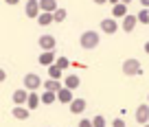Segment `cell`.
<instances>
[{"label":"cell","instance_id":"21","mask_svg":"<svg viewBox=\"0 0 149 127\" xmlns=\"http://www.w3.org/2000/svg\"><path fill=\"white\" fill-rule=\"evenodd\" d=\"M48 77H51V79L61 81V77H64V70H61L59 66H55V64H53V66H48Z\"/></svg>","mask_w":149,"mask_h":127},{"label":"cell","instance_id":"15","mask_svg":"<svg viewBox=\"0 0 149 127\" xmlns=\"http://www.w3.org/2000/svg\"><path fill=\"white\" fill-rule=\"evenodd\" d=\"M74 96H72V90H68V88H61L59 92H57V101H59V103H70V101H72Z\"/></svg>","mask_w":149,"mask_h":127},{"label":"cell","instance_id":"33","mask_svg":"<svg viewBox=\"0 0 149 127\" xmlns=\"http://www.w3.org/2000/svg\"><path fill=\"white\" fill-rule=\"evenodd\" d=\"M145 53H147V55H149V42L145 44Z\"/></svg>","mask_w":149,"mask_h":127},{"label":"cell","instance_id":"18","mask_svg":"<svg viewBox=\"0 0 149 127\" xmlns=\"http://www.w3.org/2000/svg\"><path fill=\"white\" fill-rule=\"evenodd\" d=\"M55 101H57V94L48 92V90H44V94L40 96V103H44V105H51V103H55Z\"/></svg>","mask_w":149,"mask_h":127},{"label":"cell","instance_id":"10","mask_svg":"<svg viewBox=\"0 0 149 127\" xmlns=\"http://www.w3.org/2000/svg\"><path fill=\"white\" fill-rule=\"evenodd\" d=\"M11 99H13V103H15V105H26V99H29V90H24V88L15 90V92L11 94Z\"/></svg>","mask_w":149,"mask_h":127},{"label":"cell","instance_id":"5","mask_svg":"<svg viewBox=\"0 0 149 127\" xmlns=\"http://www.w3.org/2000/svg\"><path fill=\"white\" fill-rule=\"evenodd\" d=\"M37 44H40V48H42V51H55V46H57V40L53 37V35H40Z\"/></svg>","mask_w":149,"mask_h":127},{"label":"cell","instance_id":"26","mask_svg":"<svg viewBox=\"0 0 149 127\" xmlns=\"http://www.w3.org/2000/svg\"><path fill=\"white\" fill-rule=\"evenodd\" d=\"M112 127H127V125H125L123 118H114V121H112Z\"/></svg>","mask_w":149,"mask_h":127},{"label":"cell","instance_id":"19","mask_svg":"<svg viewBox=\"0 0 149 127\" xmlns=\"http://www.w3.org/2000/svg\"><path fill=\"white\" fill-rule=\"evenodd\" d=\"M37 105H40V94H35V90H33V92H29V99H26V108H29V110H35Z\"/></svg>","mask_w":149,"mask_h":127},{"label":"cell","instance_id":"9","mask_svg":"<svg viewBox=\"0 0 149 127\" xmlns=\"http://www.w3.org/2000/svg\"><path fill=\"white\" fill-rule=\"evenodd\" d=\"M55 59H57V57H55V53H53V51H42V55H40V57H37V61H40V64H42V66H53V64H55Z\"/></svg>","mask_w":149,"mask_h":127},{"label":"cell","instance_id":"27","mask_svg":"<svg viewBox=\"0 0 149 127\" xmlns=\"http://www.w3.org/2000/svg\"><path fill=\"white\" fill-rule=\"evenodd\" d=\"M79 127H92V121H90V118H81V121H79Z\"/></svg>","mask_w":149,"mask_h":127},{"label":"cell","instance_id":"23","mask_svg":"<svg viewBox=\"0 0 149 127\" xmlns=\"http://www.w3.org/2000/svg\"><path fill=\"white\" fill-rule=\"evenodd\" d=\"M136 20H138L140 24H149V9H143L136 13Z\"/></svg>","mask_w":149,"mask_h":127},{"label":"cell","instance_id":"14","mask_svg":"<svg viewBox=\"0 0 149 127\" xmlns=\"http://www.w3.org/2000/svg\"><path fill=\"white\" fill-rule=\"evenodd\" d=\"M125 15H127V5L118 2V5H114V7H112V18H114V20H118V18L123 20Z\"/></svg>","mask_w":149,"mask_h":127},{"label":"cell","instance_id":"16","mask_svg":"<svg viewBox=\"0 0 149 127\" xmlns=\"http://www.w3.org/2000/svg\"><path fill=\"white\" fill-rule=\"evenodd\" d=\"M61 83H64V88H68V90H74V88H79V77L77 75H68L66 79H61Z\"/></svg>","mask_w":149,"mask_h":127},{"label":"cell","instance_id":"36","mask_svg":"<svg viewBox=\"0 0 149 127\" xmlns=\"http://www.w3.org/2000/svg\"><path fill=\"white\" fill-rule=\"evenodd\" d=\"M147 103H149V94H147Z\"/></svg>","mask_w":149,"mask_h":127},{"label":"cell","instance_id":"30","mask_svg":"<svg viewBox=\"0 0 149 127\" xmlns=\"http://www.w3.org/2000/svg\"><path fill=\"white\" fill-rule=\"evenodd\" d=\"M140 5H143L145 9H149V0H140Z\"/></svg>","mask_w":149,"mask_h":127},{"label":"cell","instance_id":"17","mask_svg":"<svg viewBox=\"0 0 149 127\" xmlns=\"http://www.w3.org/2000/svg\"><path fill=\"white\" fill-rule=\"evenodd\" d=\"M55 9H57V0H40V11H48V13H53Z\"/></svg>","mask_w":149,"mask_h":127},{"label":"cell","instance_id":"6","mask_svg":"<svg viewBox=\"0 0 149 127\" xmlns=\"http://www.w3.org/2000/svg\"><path fill=\"white\" fill-rule=\"evenodd\" d=\"M101 31H103V33H107V35L116 33V31H118V22H116L114 18H105V20H101Z\"/></svg>","mask_w":149,"mask_h":127},{"label":"cell","instance_id":"11","mask_svg":"<svg viewBox=\"0 0 149 127\" xmlns=\"http://www.w3.org/2000/svg\"><path fill=\"white\" fill-rule=\"evenodd\" d=\"M29 116H31V110H29L26 105H15V108H13V118H18V121H26Z\"/></svg>","mask_w":149,"mask_h":127},{"label":"cell","instance_id":"4","mask_svg":"<svg viewBox=\"0 0 149 127\" xmlns=\"http://www.w3.org/2000/svg\"><path fill=\"white\" fill-rule=\"evenodd\" d=\"M24 13H26V18H35L42 13L40 11V0H26V5H24Z\"/></svg>","mask_w":149,"mask_h":127},{"label":"cell","instance_id":"34","mask_svg":"<svg viewBox=\"0 0 149 127\" xmlns=\"http://www.w3.org/2000/svg\"><path fill=\"white\" fill-rule=\"evenodd\" d=\"M121 2H123V5H130V2H132V0H121Z\"/></svg>","mask_w":149,"mask_h":127},{"label":"cell","instance_id":"1","mask_svg":"<svg viewBox=\"0 0 149 127\" xmlns=\"http://www.w3.org/2000/svg\"><path fill=\"white\" fill-rule=\"evenodd\" d=\"M79 44L84 48H97L99 46V33L97 31H84V33H81V37H79Z\"/></svg>","mask_w":149,"mask_h":127},{"label":"cell","instance_id":"7","mask_svg":"<svg viewBox=\"0 0 149 127\" xmlns=\"http://www.w3.org/2000/svg\"><path fill=\"white\" fill-rule=\"evenodd\" d=\"M147 121H149V103H143V105L136 108V123L145 125Z\"/></svg>","mask_w":149,"mask_h":127},{"label":"cell","instance_id":"28","mask_svg":"<svg viewBox=\"0 0 149 127\" xmlns=\"http://www.w3.org/2000/svg\"><path fill=\"white\" fill-rule=\"evenodd\" d=\"M5 79H7V72L2 70V68H0V83H2V81H5Z\"/></svg>","mask_w":149,"mask_h":127},{"label":"cell","instance_id":"24","mask_svg":"<svg viewBox=\"0 0 149 127\" xmlns=\"http://www.w3.org/2000/svg\"><path fill=\"white\" fill-rule=\"evenodd\" d=\"M92 127H107V123H105V116L97 114V116L92 118Z\"/></svg>","mask_w":149,"mask_h":127},{"label":"cell","instance_id":"22","mask_svg":"<svg viewBox=\"0 0 149 127\" xmlns=\"http://www.w3.org/2000/svg\"><path fill=\"white\" fill-rule=\"evenodd\" d=\"M66 20V9H59L57 7L55 11H53V22H64Z\"/></svg>","mask_w":149,"mask_h":127},{"label":"cell","instance_id":"20","mask_svg":"<svg viewBox=\"0 0 149 127\" xmlns=\"http://www.w3.org/2000/svg\"><path fill=\"white\" fill-rule=\"evenodd\" d=\"M37 22H40V26H48V24H53V13L42 11V13L37 15Z\"/></svg>","mask_w":149,"mask_h":127},{"label":"cell","instance_id":"25","mask_svg":"<svg viewBox=\"0 0 149 127\" xmlns=\"http://www.w3.org/2000/svg\"><path fill=\"white\" fill-rule=\"evenodd\" d=\"M55 66H59L61 70H66V68L70 66V59H68V57H57V59H55Z\"/></svg>","mask_w":149,"mask_h":127},{"label":"cell","instance_id":"29","mask_svg":"<svg viewBox=\"0 0 149 127\" xmlns=\"http://www.w3.org/2000/svg\"><path fill=\"white\" fill-rule=\"evenodd\" d=\"M5 2H7V5H13V7H15V5L20 2V0H5Z\"/></svg>","mask_w":149,"mask_h":127},{"label":"cell","instance_id":"35","mask_svg":"<svg viewBox=\"0 0 149 127\" xmlns=\"http://www.w3.org/2000/svg\"><path fill=\"white\" fill-rule=\"evenodd\" d=\"M145 127H149V123H145Z\"/></svg>","mask_w":149,"mask_h":127},{"label":"cell","instance_id":"13","mask_svg":"<svg viewBox=\"0 0 149 127\" xmlns=\"http://www.w3.org/2000/svg\"><path fill=\"white\" fill-rule=\"evenodd\" d=\"M42 85H44V90H48V92H59L61 88H64V83L61 81H57V79H48V81H42Z\"/></svg>","mask_w":149,"mask_h":127},{"label":"cell","instance_id":"31","mask_svg":"<svg viewBox=\"0 0 149 127\" xmlns=\"http://www.w3.org/2000/svg\"><path fill=\"white\" fill-rule=\"evenodd\" d=\"M107 2H110V5L114 7V5H118V2H121V0H107Z\"/></svg>","mask_w":149,"mask_h":127},{"label":"cell","instance_id":"2","mask_svg":"<svg viewBox=\"0 0 149 127\" xmlns=\"http://www.w3.org/2000/svg\"><path fill=\"white\" fill-rule=\"evenodd\" d=\"M143 72V66H140V61L138 59H125L123 61V75H127V77H134V75H140Z\"/></svg>","mask_w":149,"mask_h":127},{"label":"cell","instance_id":"8","mask_svg":"<svg viewBox=\"0 0 149 127\" xmlns=\"http://www.w3.org/2000/svg\"><path fill=\"white\" fill-rule=\"evenodd\" d=\"M136 24H138V20H136V15L127 13L125 18H123V22H121V28H123V31H125V33H132Z\"/></svg>","mask_w":149,"mask_h":127},{"label":"cell","instance_id":"3","mask_svg":"<svg viewBox=\"0 0 149 127\" xmlns=\"http://www.w3.org/2000/svg\"><path fill=\"white\" fill-rule=\"evenodd\" d=\"M22 83H24V90H29V92H33V90H37L40 85H42V79L35 75V72H29V75H24V79H22Z\"/></svg>","mask_w":149,"mask_h":127},{"label":"cell","instance_id":"12","mask_svg":"<svg viewBox=\"0 0 149 127\" xmlns=\"http://www.w3.org/2000/svg\"><path fill=\"white\" fill-rule=\"evenodd\" d=\"M68 108H70V112H72V114H84L86 101H84V99H72V101L68 103Z\"/></svg>","mask_w":149,"mask_h":127},{"label":"cell","instance_id":"32","mask_svg":"<svg viewBox=\"0 0 149 127\" xmlns=\"http://www.w3.org/2000/svg\"><path fill=\"white\" fill-rule=\"evenodd\" d=\"M92 2H97V5H105L107 0H92Z\"/></svg>","mask_w":149,"mask_h":127}]
</instances>
